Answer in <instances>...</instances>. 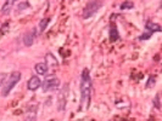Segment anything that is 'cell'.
I'll list each match as a JSON object with an SVG mask.
<instances>
[{
	"mask_svg": "<svg viewBox=\"0 0 162 121\" xmlns=\"http://www.w3.org/2000/svg\"><path fill=\"white\" fill-rule=\"evenodd\" d=\"M25 121H37V106L34 108H28V113L26 114Z\"/></svg>",
	"mask_w": 162,
	"mask_h": 121,
	"instance_id": "8",
	"label": "cell"
},
{
	"mask_svg": "<svg viewBox=\"0 0 162 121\" xmlns=\"http://www.w3.org/2000/svg\"><path fill=\"white\" fill-rule=\"evenodd\" d=\"M12 6H14V1H6V3H4L3 7H1L3 15H9L10 11H11V9H12Z\"/></svg>",
	"mask_w": 162,
	"mask_h": 121,
	"instance_id": "11",
	"label": "cell"
},
{
	"mask_svg": "<svg viewBox=\"0 0 162 121\" xmlns=\"http://www.w3.org/2000/svg\"><path fill=\"white\" fill-rule=\"evenodd\" d=\"M133 7H134V4L132 1H125V3H122V5H121L122 10H128V9H133Z\"/></svg>",
	"mask_w": 162,
	"mask_h": 121,
	"instance_id": "14",
	"label": "cell"
},
{
	"mask_svg": "<svg viewBox=\"0 0 162 121\" xmlns=\"http://www.w3.org/2000/svg\"><path fill=\"white\" fill-rule=\"evenodd\" d=\"M101 6H102L101 1H89V3H87V5H85V7L83 10V17L85 19L90 18L91 16H94L96 12H98Z\"/></svg>",
	"mask_w": 162,
	"mask_h": 121,
	"instance_id": "4",
	"label": "cell"
},
{
	"mask_svg": "<svg viewBox=\"0 0 162 121\" xmlns=\"http://www.w3.org/2000/svg\"><path fill=\"white\" fill-rule=\"evenodd\" d=\"M5 80H6V75H5V74H3V73H0V86H1V85H4Z\"/></svg>",
	"mask_w": 162,
	"mask_h": 121,
	"instance_id": "18",
	"label": "cell"
},
{
	"mask_svg": "<svg viewBox=\"0 0 162 121\" xmlns=\"http://www.w3.org/2000/svg\"><path fill=\"white\" fill-rule=\"evenodd\" d=\"M67 98H68V85L66 84L57 95V110L59 112H63L66 109Z\"/></svg>",
	"mask_w": 162,
	"mask_h": 121,
	"instance_id": "3",
	"label": "cell"
},
{
	"mask_svg": "<svg viewBox=\"0 0 162 121\" xmlns=\"http://www.w3.org/2000/svg\"><path fill=\"white\" fill-rule=\"evenodd\" d=\"M42 86H43V90H44L45 92L57 90L59 87H60V79L56 78V76H54V75H49L45 78Z\"/></svg>",
	"mask_w": 162,
	"mask_h": 121,
	"instance_id": "5",
	"label": "cell"
},
{
	"mask_svg": "<svg viewBox=\"0 0 162 121\" xmlns=\"http://www.w3.org/2000/svg\"><path fill=\"white\" fill-rule=\"evenodd\" d=\"M152 103H154V106H155V108H156V109H160V108H161V103H160V95H159V93L155 96Z\"/></svg>",
	"mask_w": 162,
	"mask_h": 121,
	"instance_id": "15",
	"label": "cell"
},
{
	"mask_svg": "<svg viewBox=\"0 0 162 121\" xmlns=\"http://www.w3.org/2000/svg\"><path fill=\"white\" fill-rule=\"evenodd\" d=\"M150 35H151V34H150V33H148V34H143L142 36H140V38H139V39H140V40H148V39H149V38H150Z\"/></svg>",
	"mask_w": 162,
	"mask_h": 121,
	"instance_id": "20",
	"label": "cell"
},
{
	"mask_svg": "<svg viewBox=\"0 0 162 121\" xmlns=\"http://www.w3.org/2000/svg\"><path fill=\"white\" fill-rule=\"evenodd\" d=\"M154 84H155V78H151L149 79V81H148V87H151V86H154Z\"/></svg>",
	"mask_w": 162,
	"mask_h": 121,
	"instance_id": "19",
	"label": "cell"
},
{
	"mask_svg": "<svg viewBox=\"0 0 162 121\" xmlns=\"http://www.w3.org/2000/svg\"><path fill=\"white\" fill-rule=\"evenodd\" d=\"M49 18H43L40 22H39V32L40 33H43V32H44L45 30V28H46V27H48V23H49Z\"/></svg>",
	"mask_w": 162,
	"mask_h": 121,
	"instance_id": "13",
	"label": "cell"
},
{
	"mask_svg": "<svg viewBox=\"0 0 162 121\" xmlns=\"http://www.w3.org/2000/svg\"><path fill=\"white\" fill-rule=\"evenodd\" d=\"M40 86H42V81L39 80L38 76H32L28 81V84H27V87H28V90H31V91H35L37 89H39Z\"/></svg>",
	"mask_w": 162,
	"mask_h": 121,
	"instance_id": "7",
	"label": "cell"
},
{
	"mask_svg": "<svg viewBox=\"0 0 162 121\" xmlns=\"http://www.w3.org/2000/svg\"><path fill=\"white\" fill-rule=\"evenodd\" d=\"M35 35H37V32L35 29H32L29 30L28 33H26L25 36H23V42L26 46H32L34 42V39H35Z\"/></svg>",
	"mask_w": 162,
	"mask_h": 121,
	"instance_id": "6",
	"label": "cell"
},
{
	"mask_svg": "<svg viewBox=\"0 0 162 121\" xmlns=\"http://www.w3.org/2000/svg\"><path fill=\"white\" fill-rule=\"evenodd\" d=\"M20 80H21V73L20 71H14L12 74H10L7 80H5V82H4V86H3V90H1V96L6 97Z\"/></svg>",
	"mask_w": 162,
	"mask_h": 121,
	"instance_id": "2",
	"label": "cell"
},
{
	"mask_svg": "<svg viewBox=\"0 0 162 121\" xmlns=\"http://www.w3.org/2000/svg\"><path fill=\"white\" fill-rule=\"evenodd\" d=\"M145 28L149 30L150 34H152L155 32H161V27L160 24H156V23H152V22H148L146 26H145Z\"/></svg>",
	"mask_w": 162,
	"mask_h": 121,
	"instance_id": "10",
	"label": "cell"
},
{
	"mask_svg": "<svg viewBox=\"0 0 162 121\" xmlns=\"http://www.w3.org/2000/svg\"><path fill=\"white\" fill-rule=\"evenodd\" d=\"M91 98V79L89 76V70L84 69L82 71V81H80V109H88Z\"/></svg>",
	"mask_w": 162,
	"mask_h": 121,
	"instance_id": "1",
	"label": "cell"
},
{
	"mask_svg": "<svg viewBox=\"0 0 162 121\" xmlns=\"http://www.w3.org/2000/svg\"><path fill=\"white\" fill-rule=\"evenodd\" d=\"M122 121H127V120H122Z\"/></svg>",
	"mask_w": 162,
	"mask_h": 121,
	"instance_id": "21",
	"label": "cell"
},
{
	"mask_svg": "<svg viewBox=\"0 0 162 121\" xmlns=\"http://www.w3.org/2000/svg\"><path fill=\"white\" fill-rule=\"evenodd\" d=\"M46 58L51 61V63H52V65H57V61L52 58V54H50V53H49V54H48V56H46Z\"/></svg>",
	"mask_w": 162,
	"mask_h": 121,
	"instance_id": "17",
	"label": "cell"
},
{
	"mask_svg": "<svg viewBox=\"0 0 162 121\" xmlns=\"http://www.w3.org/2000/svg\"><path fill=\"white\" fill-rule=\"evenodd\" d=\"M29 7V3L28 1H21L18 4V10L20 11H22V10H26V9H28Z\"/></svg>",
	"mask_w": 162,
	"mask_h": 121,
	"instance_id": "16",
	"label": "cell"
},
{
	"mask_svg": "<svg viewBox=\"0 0 162 121\" xmlns=\"http://www.w3.org/2000/svg\"><path fill=\"white\" fill-rule=\"evenodd\" d=\"M34 69H35V73H37V74H39V75H45V74L48 73V69H49V67H48L45 63H38V64H35Z\"/></svg>",
	"mask_w": 162,
	"mask_h": 121,
	"instance_id": "9",
	"label": "cell"
},
{
	"mask_svg": "<svg viewBox=\"0 0 162 121\" xmlns=\"http://www.w3.org/2000/svg\"><path fill=\"white\" fill-rule=\"evenodd\" d=\"M118 38H120V34H118V30L116 27H112L110 29V41L111 42H115L118 40Z\"/></svg>",
	"mask_w": 162,
	"mask_h": 121,
	"instance_id": "12",
	"label": "cell"
}]
</instances>
